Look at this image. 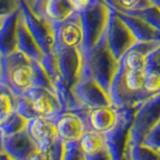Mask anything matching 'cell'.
<instances>
[{
  "label": "cell",
  "instance_id": "cell-11",
  "mask_svg": "<svg viewBox=\"0 0 160 160\" xmlns=\"http://www.w3.org/2000/svg\"><path fill=\"white\" fill-rule=\"evenodd\" d=\"M58 136L63 142H78L88 131L87 122L83 114L64 112L56 120Z\"/></svg>",
  "mask_w": 160,
  "mask_h": 160
},
{
  "label": "cell",
  "instance_id": "cell-20",
  "mask_svg": "<svg viewBox=\"0 0 160 160\" xmlns=\"http://www.w3.org/2000/svg\"><path fill=\"white\" fill-rule=\"evenodd\" d=\"M28 123H29V120L15 111L12 113V116L2 125H0V132L4 136L16 135L18 132H22L24 130H27Z\"/></svg>",
  "mask_w": 160,
  "mask_h": 160
},
{
  "label": "cell",
  "instance_id": "cell-25",
  "mask_svg": "<svg viewBox=\"0 0 160 160\" xmlns=\"http://www.w3.org/2000/svg\"><path fill=\"white\" fill-rule=\"evenodd\" d=\"M63 160H84V154L80 149L78 142H64Z\"/></svg>",
  "mask_w": 160,
  "mask_h": 160
},
{
  "label": "cell",
  "instance_id": "cell-7",
  "mask_svg": "<svg viewBox=\"0 0 160 160\" xmlns=\"http://www.w3.org/2000/svg\"><path fill=\"white\" fill-rule=\"evenodd\" d=\"M53 54L57 58L59 72L66 86L72 89L82 78L83 73V54L80 48H69L54 42Z\"/></svg>",
  "mask_w": 160,
  "mask_h": 160
},
{
  "label": "cell",
  "instance_id": "cell-31",
  "mask_svg": "<svg viewBox=\"0 0 160 160\" xmlns=\"http://www.w3.org/2000/svg\"><path fill=\"white\" fill-rule=\"evenodd\" d=\"M152 2L154 6H157L160 10V0H152Z\"/></svg>",
  "mask_w": 160,
  "mask_h": 160
},
{
  "label": "cell",
  "instance_id": "cell-21",
  "mask_svg": "<svg viewBox=\"0 0 160 160\" xmlns=\"http://www.w3.org/2000/svg\"><path fill=\"white\" fill-rule=\"evenodd\" d=\"M32 87L35 88H43L51 90L56 94V89L52 83L51 78L48 77L46 71L42 69V66L39 62H32Z\"/></svg>",
  "mask_w": 160,
  "mask_h": 160
},
{
  "label": "cell",
  "instance_id": "cell-12",
  "mask_svg": "<svg viewBox=\"0 0 160 160\" xmlns=\"http://www.w3.org/2000/svg\"><path fill=\"white\" fill-rule=\"evenodd\" d=\"M54 42L69 48H82L83 29L80 13H73L65 22L53 24Z\"/></svg>",
  "mask_w": 160,
  "mask_h": 160
},
{
  "label": "cell",
  "instance_id": "cell-26",
  "mask_svg": "<svg viewBox=\"0 0 160 160\" xmlns=\"http://www.w3.org/2000/svg\"><path fill=\"white\" fill-rule=\"evenodd\" d=\"M142 143L160 154V122L149 131Z\"/></svg>",
  "mask_w": 160,
  "mask_h": 160
},
{
  "label": "cell",
  "instance_id": "cell-16",
  "mask_svg": "<svg viewBox=\"0 0 160 160\" xmlns=\"http://www.w3.org/2000/svg\"><path fill=\"white\" fill-rule=\"evenodd\" d=\"M17 51L23 53L32 62L40 63L41 59L45 56L28 30L24 18L21 13V10H19V19H18V27H17Z\"/></svg>",
  "mask_w": 160,
  "mask_h": 160
},
{
  "label": "cell",
  "instance_id": "cell-28",
  "mask_svg": "<svg viewBox=\"0 0 160 160\" xmlns=\"http://www.w3.org/2000/svg\"><path fill=\"white\" fill-rule=\"evenodd\" d=\"M84 160H112V157L108 152L107 147L104 148L102 151H100L96 154H92V155H84Z\"/></svg>",
  "mask_w": 160,
  "mask_h": 160
},
{
  "label": "cell",
  "instance_id": "cell-6",
  "mask_svg": "<svg viewBox=\"0 0 160 160\" xmlns=\"http://www.w3.org/2000/svg\"><path fill=\"white\" fill-rule=\"evenodd\" d=\"M106 38L108 48L117 62H120L122 58L127 54V52H129L137 43L131 30L120 19L118 12L113 8H111V16L106 30Z\"/></svg>",
  "mask_w": 160,
  "mask_h": 160
},
{
  "label": "cell",
  "instance_id": "cell-33",
  "mask_svg": "<svg viewBox=\"0 0 160 160\" xmlns=\"http://www.w3.org/2000/svg\"><path fill=\"white\" fill-rule=\"evenodd\" d=\"M2 140H4V135L0 132V148H2Z\"/></svg>",
  "mask_w": 160,
  "mask_h": 160
},
{
  "label": "cell",
  "instance_id": "cell-23",
  "mask_svg": "<svg viewBox=\"0 0 160 160\" xmlns=\"http://www.w3.org/2000/svg\"><path fill=\"white\" fill-rule=\"evenodd\" d=\"M15 112V96L6 89L0 93V125H2Z\"/></svg>",
  "mask_w": 160,
  "mask_h": 160
},
{
  "label": "cell",
  "instance_id": "cell-3",
  "mask_svg": "<svg viewBox=\"0 0 160 160\" xmlns=\"http://www.w3.org/2000/svg\"><path fill=\"white\" fill-rule=\"evenodd\" d=\"M80 15L83 29V42L81 51L84 60L107 30L111 8L106 1L90 0L89 6Z\"/></svg>",
  "mask_w": 160,
  "mask_h": 160
},
{
  "label": "cell",
  "instance_id": "cell-32",
  "mask_svg": "<svg viewBox=\"0 0 160 160\" xmlns=\"http://www.w3.org/2000/svg\"><path fill=\"white\" fill-rule=\"evenodd\" d=\"M5 19H6V17H0V29H1L2 24H4V22H5Z\"/></svg>",
  "mask_w": 160,
  "mask_h": 160
},
{
  "label": "cell",
  "instance_id": "cell-14",
  "mask_svg": "<svg viewBox=\"0 0 160 160\" xmlns=\"http://www.w3.org/2000/svg\"><path fill=\"white\" fill-rule=\"evenodd\" d=\"M2 149L11 160H29L39 149L27 130L12 136H4Z\"/></svg>",
  "mask_w": 160,
  "mask_h": 160
},
{
  "label": "cell",
  "instance_id": "cell-27",
  "mask_svg": "<svg viewBox=\"0 0 160 160\" xmlns=\"http://www.w3.org/2000/svg\"><path fill=\"white\" fill-rule=\"evenodd\" d=\"M19 8V1L0 0V17H8Z\"/></svg>",
  "mask_w": 160,
  "mask_h": 160
},
{
  "label": "cell",
  "instance_id": "cell-17",
  "mask_svg": "<svg viewBox=\"0 0 160 160\" xmlns=\"http://www.w3.org/2000/svg\"><path fill=\"white\" fill-rule=\"evenodd\" d=\"M118 15H119L120 19L128 25V28L131 30L137 42H141V43L157 42V43H160V32L154 29L148 23H146L144 21L137 18V17L124 15L120 12H118Z\"/></svg>",
  "mask_w": 160,
  "mask_h": 160
},
{
  "label": "cell",
  "instance_id": "cell-22",
  "mask_svg": "<svg viewBox=\"0 0 160 160\" xmlns=\"http://www.w3.org/2000/svg\"><path fill=\"white\" fill-rule=\"evenodd\" d=\"M125 154L130 160H160L159 153L154 152L143 143L137 146H129Z\"/></svg>",
  "mask_w": 160,
  "mask_h": 160
},
{
  "label": "cell",
  "instance_id": "cell-29",
  "mask_svg": "<svg viewBox=\"0 0 160 160\" xmlns=\"http://www.w3.org/2000/svg\"><path fill=\"white\" fill-rule=\"evenodd\" d=\"M90 0H76V1H70L71 8L73 10L75 13H82L83 11H86V8L89 6Z\"/></svg>",
  "mask_w": 160,
  "mask_h": 160
},
{
  "label": "cell",
  "instance_id": "cell-10",
  "mask_svg": "<svg viewBox=\"0 0 160 160\" xmlns=\"http://www.w3.org/2000/svg\"><path fill=\"white\" fill-rule=\"evenodd\" d=\"M34 15L47 19L52 24L65 22L75 13L70 1L66 0H45V1H25Z\"/></svg>",
  "mask_w": 160,
  "mask_h": 160
},
{
  "label": "cell",
  "instance_id": "cell-18",
  "mask_svg": "<svg viewBox=\"0 0 160 160\" xmlns=\"http://www.w3.org/2000/svg\"><path fill=\"white\" fill-rule=\"evenodd\" d=\"M19 19V8L6 17L0 29V54L6 57L17 51V27Z\"/></svg>",
  "mask_w": 160,
  "mask_h": 160
},
{
  "label": "cell",
  "instance_id": "cell-5",
  "mask_svg": "<svg viewBox=\"0 0 160 160\" xmlns=\"http://www.w3.org/2000/svg\"><path fill=\"white\" fill-rule=\"evenodd\" d=\"M160 122V93L148 98L136 111L134 123L130 130L129 146H137L143 142L149 134Z\"/></svg>",
  "mask_w": 160,
  "mask_h": 160
},
{
  "label": "cell",
  "instance_id": "cell-15",
  "mask_svg": "<svg viewBox=\"0 0 160 160\" xmlns=\"http://www.w3.org/2000/svg\"><path fill=\"white\" fill-rule=\"evenodd\" d=\"M80 114L84 116L88 130L102 135L108 132L118 120V111L113 107H98Z\"/></svg>",
  "mask_w": 160,
  "mask_h": 160
},
{
  "label": "cell",
  "instance_id": "cell-1",
  "mask_svg": "<svg viewBox=\"0 0 160 160\" xmlns=\"http://www.w3.org/2000/svg\"><path fill=\"white\" fill-rule=\"evenodd\" d=\"M15 111L28 120L36 117L57 120L64 113L63 106L53 92L35 87L15 96Z\"/></svg>",
  "mask_w": 160,
  "mask_h": 160
},
{
  "label": "cell",
  "instance_id": "cell-13",
  "mask_svg": "<svg viewBox=\"0 0 160 160\" xmlns=\"http://www.w3.org/2000/svg\"><path fill=\"white\" fill-rule=\"evenodd\" d=\"M27 131L40 149H48L59 140L56 119L36 117L29 120Z\"/></svg>",
  "mask_w": 160,
  "mask_h": 160
},
{
  "label": "cell",
  "instance_id": "cell-30",
  "mask_svg": "<svg viewBox=\"0 0 160 160\" xmlns=\"http://www.w3.org/2000/svg\"><path fill=\"white\" fill-rule=\"evenodd\" d=\"M0 160H11L8 157V154L4 152V149H2V148H0Z\"/></svg>",
  "mask_w": 160,
  "mask_h": 160
},
{
  "label": "cell",
  "instance_id": "cell-9",
  "mask_svg": "<svg viewBox=\"0 0 160 160\" xmlns=\"http://www.w3.org/2000/svg\"><path fill=\"white\" fill-rule=\"evenodd\" d=\"M71 92L75 99L88 111L98 107H112L108 93H106L92 77H82Z\"/></svg>",
  "mask_w": 160,
  "mask_h": 160
},
{
  "label": "cell",
  "instance_id": "cell-19",
  "mask_svg": "<svg viewBox=\"0 0 160 160\" xmlns=\"http://www.w3.org/2000/svg\"><path fill=\"white\" fill-rule=\"evenodd\" d=\"M78 146H80V149L84 155L96 154L100 151H102L104 148H106L105 135L99 134L96 131L88 130L78 141Z\"/></svg>",
  "mask_w": 160,
  "mask_h": 160
},
{
  "label": "cell",
  "instance_id": "cell-2",
  "mask_svg": "<svg viewBox=\"0 0 160 160\" xmlns=\"http://www.w3.org/2000/svg\"><path fill=\"white\" fill-rule=\"evenodd\" d=\"M118 68L119 62L114 59L112 52L110 51L105 32L101 40L84 59L82 77H92L106 93H110Z\"/></svg>",
  "mask_w": 160,
  "mask_h": 160
},
{
  "label": "cell",
  "instance_id": "cell-4",
  "mask_svg": "<svg viewBox=\"0 0 160 160\" xmlns=\"http://www.w3.org/2000/svg\"><path fill=\"white\" fill-rule=\"evenodd\" d=\"M4 72L8 82V88L15 96L32 87V60L23 53L15 51L13 53L2 57Z\"/></svg>",
  "mask_w": 160,
  "mask_h": 160
},
{
  "label": "cell",
  "instance_id": "cell-8",
  "mask_svg": "<svg viewBox=\"0 0 160 160\" xmlns=\"http://www.w3.org/2000/svg\"><path fill=\"white\" fill-rule=\"evenodd\" d=\"M19 10L30 35L36 41L43 54L53 53V47H54L53 24L42 17L34 15L25 1H19Z\"/></svg>",
  "mask_w": 160,
  "mask_h": 160
},
{
  "label": "cell",
  "instance_id": "cell-24",
  "mask_svg": "<svg viewBox=\"0 0 160 160\" xmlns=\"http://www.w3.org/2000/svg\"><path fill=\"white\" fill-rule=\"evenodd\" d=\"M116 11H117V10H116ZM120 13H122V12H120ZM124 15L137 17V18L144 21L146 23H148L151 27H153L154 29H157L158 32H160V10L157 8V6H154L153 2L151 8H146L143 11L134 12V13H124Z\"/></svg>",
  "mask_w": 160,
  "mask_h": 160
}]
</instances>
